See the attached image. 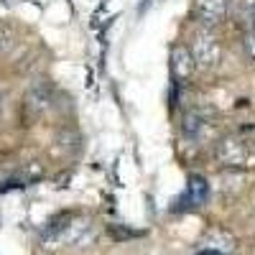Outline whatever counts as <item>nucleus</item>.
Listing matches in <instances>:
<instances>
[{
	"label": "nucleus",
	"instance_id": "nucleus-1",
	"mask_svg": "<svg viewBox=\"0 0 255 255\" xmlns=\"http://www.w3.org/2000/svg\"><path fill=\"white\" fill-rule=\"evenodd\" d=\"M215 158L225 168H250L255 166V151L250 140L240 135H225L217 148H215Z\"/></svg>",
	"mask_w": 255,
	"mask_h": 255
},
{
	"label": "nucleus",
	"instance_id": "nucleus-2",
	"mask_svg": "<svg viewBox=\"0 0 255 255\" xmlns=\"http://www.w3.org/2000/svg\"><path fill=\"white\" fill-rule=\"evenodd\" d=\"M189 54L194 59V67L197 69H212L217 67V61L222 56V46H220V38L212 28L199 26L194 33H191L189 41Z\"/></svg>",
	"mask_w": 255,
	"mask_h": 255
},
{
	"label": "nucleus",
	"instance_id": "nucleus-3",
	"mask_svg": "<svg viewBox=\"0 0 255 255\" xmlns=\"http://www.w3.org/2000/svg\"><path fill=\"white\" fill-rule=\"evenodd\" d=\"M64 245H72V248H84L95 240V225L87 217H72V222L64 227V232L56 238Z\"/></svg>",
	"mask_w": 255,
	"mask_h": 255
},
{
	"label": "nucleus",
	"instance_id": "nucleus-4",
	"mask_svg": "<svg viewBox=\"0 0 255 255\" xmlns=\"http://www.w3.org/2000/svg\"><path fill=\"white\" fill-rule=\"evenodd\" d=\"M194 10L204 28H217L227 15V0H194Z\"/></svg>",
	"mask_w": 255,
	"mask_h": 255
},
{
	"label": "nucleus",
	"instance_id": "nucleus-5",
	"mask_svg": "<svg viewBox=\"0 0 255 255\" xmlns=\"http://www.w3.org/2000/svg\"><path fill=\"white\" fill-rule=\"evenodd\" d=\"M207 197H209L207 181H204L202 176H191L189 184H186V191L179 197V202H174V209H179V212H181V209H194V207L204 204Z\"/></svg>",
	"mask_w": 255,
	"mask_h": 255
},
{
	"label": "nucleus",
	"instance_id": "nucleus-6",
	"mask_svg": "<svg viewBox=\"0 0 255 255\" xmlns=\"http://www.w3.org/2000/svg\"><path fill=\"white\" fill-rule=\"evenodd\" d=\"M194 59L189 54V46L179 44L171 49V72H174V79L176 82H186L191 74H194Z\"/></svg>",
	"mask_w": 255,
	"mask_h": 255
},
{
	"label": "nucleus",
	"instance_id": "nucleus-7",
	"mask_svg": "<svg viewBox=\"0 0 255 255\" xmlns=\"http://www.w3.org/2000/svg\"><path fill=\"white\" fill-rule=\"evenodd\" d=\"M207 130V123L199 113H186L184 115V123H181V133L189 138V140H199Z\"/></svg>",
	"mask_w": 255,
	"mask_h": 255
},
{
	"label": "nucleus",
	"instance_id": "nucleus-8",
	"mask_svg": "<svg viewBox=\"0 0 255 255\" xmlns=\"http://www.w3.org/2000/svg\"><path fill=\"white\" fill-rule=\"evenodd\" d=\"M49 102H51V92H49L46 84H36V87H31V92H28V108L41 113V110L49 108Z\"/></svg>",
	"mask_w": 255,
	"mask_h": 255
},
{
	"label": "nucleus",
	"instance_id": "nucleus-9",
	"mask_svg": "<svg viewBox=\"0 0 255 255\" xmlns=\"http://www.w3.org/2000/svg\"><path fill=\"white\" fill-rule=\"evenodd\" d=\"M245 20L250 28H255V0H245Z\"/></svg>",
	"mask_w": 255,
	"mask_h": 255
},
{
	"label": "nucleus",
	"instance_id": "nucleus-10",
	"mask_svg": "<svg viewBox=\"0 0 255 255\" xmlns=\"http://www.w3.org/2000/svg\"><path fill=\"white\" fill-rule=\"evenodd\" d=\"M245 46H248V54L255 59V28L248 31V36H245Z\"/></svg>",
	"mask_w": 255,
	"mask_h": 255
},
{
	"label": "nucleus",
	"instance_id": "nucleus-11",
	"mask_svg": "<svg viewBox=\"0 0 255 255\" xmlns=\"http://www.w3.org/2000/svg\"><path fill=\"white\" fill-rule=\"evenodd\" d=\"M197 255H225L222 250H215V248H207V250H199Z\"/></svg>",
	"mask_w": 255,
	"mask_h": 255
},
{
	"label": "nucleus",
	"instance_id": "nucleus-12",
	"mask_svg": "<svg viewBox=\"0 0 255 255\" xmlns=\"http://www.w3.org/2000/svg\"><path fill=\"white\" fill-rule=\"evenodd\" d=\"M0 110H3V95H0Z\"/></svg>",
	"mask_w": 255,
	"mask_h": 255
},
{
	"label": "nucleus",
	"instance_id": "nucleus-13",
	"mask_svg": "<svg viewBox=\"0 0 255 255\" xmlns=\"http://www.w3.org/2000/svg\"><path fill=\"white\" fill-rule=\"evenodd\" d=\"M250 145H253V151H255V138H253V140H250Z\"/></svg>",
	"mask_w": 255,
	"mask_h": 255
}]
</instances>
